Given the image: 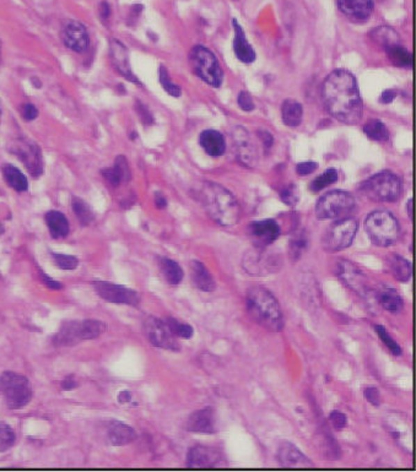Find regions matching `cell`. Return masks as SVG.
Segmentation results:
<instances>
[{
  "mask_svg": "<svg viewBox=\"0 0 416 472\" xmlns=\"http://www.w3.org/2000/svg\"><path fill=\"white\" fill-rule=\"evenodd\" d=\"M322 97L328 112L345 124H356L362 117V99L354 75L334 70L324 80Z\"/></svg>",
  "mask_w": 416,
  "mask_h": 472,
  "instance_id": "1",
  "label": "cell"
},
{
  "mask_svg": "<svg viewBox=\"0 0 416 472\" xmlns=\"http://www.w3.org/2000/svg\"><path fill=\"white\" fill-rule=\"evenodd\" d=\"M199 200L210 218L223 227H234L241 220L237 199L218 183L205 182L199 189Z\"/></svg>",
  "mask_w": 416,
  "mask_h": 472,
  "instance_id": "2",
  "label": "cell"
},
{
  "mask_svg": "<svg viewBox=\"0 0 416 472\" xmlns=\"http://www.w3.org/2000/svg\"><path fill=\"white\" fill-rule=\"evenodd\" d=\"M246 306L250 317L266 330L279 332L284 327L280 304L269 291L263 287H252L246 295Z\"/></svg>",
  "mask_w": 416,
  "mask_h": 472,
  "instance_id": "3",
  "label": "cell"
},
{
  "mask_svg": "<svg viewBox=\"0 0 416 472\" xmlns=\"http://www.w3.org/2000/svg\"><path fill=\"white\" fill-rule=\"evenodd\" d=\"M106 329V323L96 319L69 320L62 323V327L53 336V343L56 346H74L81 341L97 339Z\"/></svg>",
  "mask_w": 416,
  "mask_h": 472,
  "instance_id": "4",
  "label": "cell"
},
{
  "mask_svg": "<svg viewBox=\"0 0 416 472\" xmlns=\"http://www.w3.org/2000/svg\"><path fill=\"white\" fill-rule=\"evenodd\" d=\"M0 394L8 409L21 410L31 402L33 396L30 380L15 372H4L0 375Z\"/></svg>",
  "mask_w": 416,
  "mask_h": 472,
  "instance_id": "5",
  "label": "cell"
},
{
  "mask_svg": "<svg viewBox=\"0 0 416 472\" xmlns=\"http://www.w3.org/2000/svg\"><path fill=\"white\" fill-rule=\"evenodd\" d=\"M365 229L371 242L378 247H390L399 237V223L396 216L385 210L369 213L365 221Z\"/></svg>",
  "mask_w": 416,
  "mask_h": 472,
  "instance_id": "6",
  "label": "cell"
},
{
  "mask_svg": "<svg viewBox=\"0 0 416 472\" xmlns=\"http://www.w3.org/2000/svg\"><path fill=\"white\" fill-rule=\"evenodd\" d=\"M361 190L372 202H396L401 197V182L392 172H381L365 181Z\"/></svg>",
  "mask_w": 416,
  "mask_h": 472,
  "instance_id": "7",
  "label": "cell"
},
{
  "mask_svg": "<svg viewBox=\"0 0 416 472\" xmlns=\"http://www.w3.org/2000/svg\"><path fill=\"white\" fill-rule=\"evenodd\" d=\"M189 60L192 64L194 73L197 74L203 81L213 88L221 86L223 80H224V73L218 64V59L210 49L203 46L193 48L192 52L189 54Z\"/></svg>",
  "mask_w": 416,
  "mask_h": 472,
  "instance_id": "8",
  "label": "cell"
},
{
  "mask_svg": "<svg viewBox=\"0 0 416 472\" xmlns=\"http://www.w3.org/2000/svg\"><path fill=\"white\" fill-rule=\"evenodd\" d=\"M355 209V199L351 194L334 190L323 195L316 205V216L319 220H339L348 216Z\"/></svg>",
  "mask_w": 416,
  "mask_h": 472,
  "instance_id": "9",
  "label": "cell"
},
{
  "mask_svg": "<svg viewBox=\"0 0 416 472\" xmlns=\"http://www.w3.org/2000/svg\"><path fill=\"white\" fill-rule=\"evenodd\" d=\"M359 225L355 218H339L328 229L323 239V247L328 252H340L346 250L354 242Z\"/></svg>",
  "mask_w": 416,
  "mask_h": 472,
  "instance_id": "10",
  "label": "cell"
},
{
  "mask_svg": "<svg viewBox=\"0 0 416 472\" xmlns=\"http://www.w3.org/2000/svg\"><path fill=\"white\" fill-rule=\"evenodd\" d=\"M9 151L22 162V165L26 167L27 171L33 178H40L45 173V161L41 147L35 141L26 138H19L11 141Z\"/></svg>",
  "mask_w": 416,
  "mask_h": 472,
  "instance_id": "11",
  "label": "cell"
},
{
  "mask_svg": "<svg viewBox=\"0 0 416 472\" xmlns=\"http://www.w3.org/2000/svg\"><path fill=\"white\" fill-rule=\"evenodd\" d=\"M99 298L113 304L136 307L141 303V295L136 291L109 281L95 280L91 282Z\"/></svg>",
  "mask_w": 416,
  "mask_h": 472,
  "instance_id": "12",
  "label": "cell"
},
{
  "mask_svg": "<svg viewBox=\"0 0 416 472\" xmlns=\"http://www.w3.org/2000/svg\"><path fill=\"white\" fill-rule=\"evenodd\" d=\"M144 332L152 346L173 352L181 351V345L178 343L177 337L172 334L165 320L152 316L146 318L144 322Z\"/></svg>",
  "mask_w": 416,
  "mask_h": 472,
  "instance_id": "13",
  "label": "cell"
},
{
  "mask_svg": "<svg viewBox=\"0 0 416 472\" xmlns=\"http://www.w3.org/2000/svg\"><path fill=\"white\" fill-rule=\"evenodd\" d=\"M232 138L239 161L245 166L255 168L258 163V151L248 130L243 127H236L232 133Z\"/></svg>",
  "mask_w": 416,
  "mask_h": 472,
  "instance_id": "14",
  "label": "cell"
},
{
  "mask_svg": "<svg viewBox=\"0 0 416 472\" xmlns=\"http://www.w3.org/2000/svg\"><path fill=\"white\" fill-rule=\"evenodd\" d=\"M243 269L252 276H268L280 269V263L262 250H255L246 254Z\"/></svg>",
  "mask_w": 416,
  "mask_h": 472,
  "instance_id": "15",
  "label": "cell"
},
{
  "mask_svg": "<svg viewBox=\"0 0 416 472\" xmlns=\"http://www.w3.org/2000/svg\"><path fill=\"white\" fill-rule=\"evenodd\" d=\"M109 57L120 75L127 79L130 83L141 85L139 79L136 78V74L133 73V69L130 65L129 51L123 42H120L117 38H112L109 41Z\"/></svg>",
  "mask_w": 416,
  "mask_h": 472,
  "instance_id": "16",
  "label": "cell"
},
{
  "mask_svg": "<svg viewBox=\"0 0 416 472\" xmlns=\"http://www.w3.org/2000/svg\"><path fill=\"white\" fill-rule=\"evenodd\" d=\"M62 41L65 47L74 52H85L90 46L88 29L79 21H68L63 26Z\"/></svg>",
  "mask_w": 416,
  "mask_h": 472,
  "instance_id": "17",
  "label": "cell"
},
{
  "mask_svg": "<svg viewBox=\"0 0 416 472\" xmlns=\"http://www.w3.org/2000/svg\"><path fill=\"white\" fill-rule=\"evenodd\" d=\"M224 464V457L215 448L210 446H195L189 449L187 454L186 465L193 469H210V467L221 466Z\"/></svg>",
  "mask_w": 416,
  "mask_h": 472,
  "instance_id": "18",
  "label": "cell"
},
{
  "mask_svg": "<svg viewBox=\"0 0 416 472\" xmlns=\"http://www.w3.org/2000/svg\"><path fill=\"white\" fill-rule=\"evenodd\" d=\"M248 231L258 248H264L266 245L274 243L280 236V226L271 218L250 223Z\"/></svg>",
  "mask_w": 416,
  "mask_h": 472,
  "instance_id": "19",
  "label": "cell"
},
{
  "mask_svg": "<svg viewBox=\"0 0 416 472\" xmlns=\"http://www.w3.org/2000/svg\"><path fill=\"white\" fill-rule=\"evenodd\" d=\"M278 462L282 467H313V464L303 453L290 441H281L278 449Z\"/></svg>",
  "mask_w": 416,
  "mask_h": 472,
  "instance_id": "20",
  "label": "cell"
},
{
  "mask_svg": "<svg viewBox=\"0 0 416 472\" xmlns=\"http://www.w3.org/2000/svg\"><path fill=\"white\" fill-rule=\"evenodd\" d=\"M339 10L350 20L364 22L374 13V0H337Z\"/></svg>",
  "mask_w": 416,
  "mask_h": 472,
  "instance_id": "21",
  "label": "cell"
},
{
  "mask_svg": "<svg viewBox=\"0 0 416 472\" xmlns=\"http://www.w3.org/2000/svg\"><path fill=\"white\" fill-rule=\"evenodd\" d=\"M339 276L346 285L359 293L360 296H366L369 286H367V279L362 271H360L359 268H356L354 264L349 261H343L339 265Z\"/></svg>",
  "mask_w": 416,
  "mask_h": 472,
  "instance_id": "22",
  "label": "cell"
},
{
  "mask_svg": "<svg viewBox=\"0 0 416 472\" xmlns=\"http://www.w3.org/2000/svg\"><path fill=\"white\" fill-rule=\"evenodd\" d=\"M188 432L195 434H214L215 428V415L213 409L205 407L202 410L193 412L189 416L186 425Z\"/></svg>",
  "mask_w": 416,
  "mask_h": 472,
  "instance_id": "23",
  "label": "cell"
},
{
  "mask_svg": "<svg viewBox=\"0 0 416 472\" xmlns=\"http://www.w3.org/2000/svg\"><path fill=\"white\" fill-rule=\"evenodd\" d=\"M101 174L112 187H120L122 183L129 182L130 168L128 161L125 156H117L115 165L112 167H106L101 170Z\"/></svg>",
  "mask_w": 416,
  "mask_h": 472,
  "instance_id": "24",
  "label": "cell"
},
{
  "mask_svg": "<svg viewBox=\"0 0 416 472\" xmlns=\"http://www.w3.org/2000/svg\"><path fill=\"white\" fill-rule=\"evenodd\" d=\"M107 438L112 446H123L133 443L138 436L133 427L125 425L123 422L113 421L109 423L107 428Z\"/></svg>",
  "mask_w": 416,
  "mask_h": 472,
  "instance_id": "25",
  "label": "cell"
},
{
  "mask_svg": "<svg viewBox=\"0 0 416 472\" xmlns=\"http://www.w3.org/2000/svg\"><path fill=\"white\" fill-rule=\"evenodd\" d=\"M191 277L193 284L203 292H213L216 288V281L214 280L208 268L198 260L191 261Z\"/></svg>",
  "mask_w": 416,
  "mask_h": 472,
  "instance_id": "26",
  "label": "cell"
},
{
  "mask_svg": "<svg viewBox=\"0 0 416 472\" xmlns=\"http://www.w3.org/2000/svg\"><path fill=\"white\" fill-rule=\"evenodd\" d=\"M232 24H234V51L236 57L241 62L247 63V64L255 62V49L250 46V42L247 41L242 27L239 26L237 20L232 21Z\"/></svg>",
  "mask_w": 416,
  "mask_h": 472,
  "instance_id": "27",
  "label": "cell"
},
{
  "mask_svg": "<svg viewBox=\"0 0 416 472\" xmlns=\"http://www.w3.org/2000/svg\"><path fill=\"white\" fill-rule=\"evenodd\" d=\"M46 225L51 237L54 239L65 238L70 232V225L68 218L57 210H51L45 216Z\"/></svg>",
  "mask_w": 416,
  "mask_h": 472,
  "instance_id": "28",
  "label": "cell"
},
{
  "mask_svg": "<svg viewBox=\"0 0 416 472\" xmlns=\"http://www.w3.org/2000/svg\"><path fill=\"white\" fill-rule=\"evenodd\" d=\"M200 145L208 155L213 157L223 156L226 151V143L224 136L218 133V130H204L200 134Z\"/></svg>",
  "mask_w": 416,
  "mask_h": 472,
  "instance_id": "29",
  "label": "cell"
},
{
  "mask_svg": "<svg viewBox=\"0 0 416 472\" xmlns=\"http://www.w3.org/2000/svg\"><path fill=\"white\" fill-rule=\"evenodd\" d=\"M1 172H3L4 181L8 183V186L11 189H14L17 193L27 192V189H29V179H27V177L17 167L10 165V163H6L1 168Z\"/></svg>",
  "mask_w": 416,
  "mask_h": 472,
  "instance_id": "30",
  "label": "cell"
},
{
  "mask_svg": "<svg viewBox=\"0 0 416 472\" xmlns=\"http://www.w3.org/2000/svg\"><path fill=\"white\" fill-rule=\"evenodd\" d=\"M303 109L301 104L295 99H287L281 106V118L287 127H298L301 124Z\"/></svg>",
  "mask_w": 416,
  "mask_h": 472,
  "instance_id": "31",
  "label": "cell"
},
{
  "mask_svg": "<svg viewBox=\"0 0 416 472\" xmlns=\"http://www.w3.org/2000/svg\"><path fill=\"white\" fill-rule=\"evenodd\" d=\"M159 266L165 280L171 286H178L183 280V270L178 263L168 258H159Z\"/></svg>",
  "mask_w": 416,
  "mask_h": 472,
  "instance_id": "32",
  "label": "cell"
},
{
  "mask_svg": "<svg viewBox=\"0 0 416 472\" xmlns=\"http://www.w3.org/2000/svg\"><path fill=\"white\" fill-rule=\"evenodd\" d=\"M388 266H390L393 276L401 282L409 281L411 275H413V266H411L410 261H408L406 258H403L401 255H390V259H388Z\"/></svg>",
  "mask_w": 416,
  "mask_h": 472,
  "instance_id": "33",
  "label": "cell"
},
{
  "mask_svg": "<svg viewBox=\"0 0 416 472\" xmlns=\"http://www.w3.org/2000/svg\"><path fill=\"white\" fill-rule=\"evenodd\" d=\"M377 300H378L381 306L390 313L398 314L403 311V307H404L403 298L393 288H385V290L381 291L380 293L377 295Z\"/></svg>",
  "mask_w": 416,
  "mask_h": 472,
  "instance_id": "34",
  "label": "cell"
},
{
  "mask_svg": "<svg viewBox=\"0 0 416 472\" xmlns=\"http://www.w3.org/2000/svg\"><path fill=\"white\" fill-rule=\"evenodd\" d=\"M371 38L380 44L381 47L385 48V51L390 47H394L399 44V36L393 29L387 26H381L371 31Z\"/></svg>",
  "mask_w": 416,
  "mask_h": 472,
  "instance_id": "35",
  "label": "cell"
},
{
  "mask_svg": "<svg viewBox=\"0 0 416 472\" xmlns=\"http://www.w3.org/2000/svg\"><path fill=\"white\" fill-rule=\"evenodd\" d=\"M72 209H73L74 213H75V216L78 218L80 225L89 226L94 221L95 213L93 211V209L81 197H72Z\"/></svg>",
  "mask_w": 416,
  "mask_h": 472,
  "instance_id": "36",
  "label": "cell"
},
{
  "mask_svg": "<svg viewBox=\"0 0 416 472\" xmlns=\"http://www.w3.org/2000/svg\"><path fill=\"white\" fill-rule=\"evenodd\" d=\"M364 131L371 140L387 141L390 139L387 127L378 120H369L364 125Z\"/></svg>",
  "mask_w": 416,
  "mask_h": 472,
  "instance_id": "37",
  "label": "cell"
},
{
  "mask_svg": "<svg viewBox=\"0 0 416 472\" xmlns=\"http://www.w3.org/2000/svg\"><path fill=\"white\" fill-rule=\"evenodd\" d=\"M388 54L390 62L396 64L398 67H409L413 65V56L406 48L401 47L399 44L390 47L385 51Z\"/></svg>",
  "mask_w": 416,
  "mask_h": 472,
  "instance_id": "38",
  "label": "cell"
},
{
  "mask_svg": "<svg viewBox=\"0 0 416 472\" xmlns=\"http://www.w3.org/2000/svg\"><path fill=\"white\" fill-rule=\"evenodd\" d=\"M338 179V172L335 168H328L327 171L324 172L321 176H318L310 186L311 192L318 193L326 189V188L332 186L337 182Z\"/></svg>",
  "mask_w": 416,
  "mask_h": 472,
  "instance_id": "39",
  "label": "cell"
},
{
  "mask_svg": "<svg viewBox=\"0 0 416 472\" xmlns=\"http://www.w3.org/2000/svg\"><path fill=\"white\" fill-rule=\"evenodd\" d=\"M167 325L170 327L172 334L177 339H191L194 334V329L192 325H189L187 323L179 322L176 318L168 317L165 319Z\"/></svg>",
  "mask_w": 416,
  "mask_h": 472,
  "instance_id": "40",
  "label": "cell"
},
{
  "mask_svg": "<svg viewBox=\"0 0 416 472\" xmlns=\"http://www.w3.org/2000/svg\"><path fill=\"white\" fill-rule=\"evenodd\" d=\"M16 441L14 428L8 423L0 422V453H6L11 449Z\"/></svg>",
  "mask_w": 416,
  "mask_h": 472,
  "instance_id": "41",
  "label": "cell"
},
{
  "mask_svg": "<svg viewBox=\"0 0 416 472\" xmlns=\"http://www.w3.org/2000/svg\"><path fill=\"white\" fill-rule=\"evenodd\" d=\"M375 329L377 335L381 339V341L385 343V348H388L394 356H401L403 350L399 346V343H397L396 340L390 336V332H387V329L383 325H376Z\"/></svg>",
  "mask_w": 416,
  "mask_h": 472,
  "instance_id": "42",
  "label": "cell"
},
{
  "mask_svg": "<svg viewBox=\"0 0 416 472\" xmlns=\"http://www.w3.org/2000/svg\"><path fill=\"white\" fill-rule=\"evenodd\" d=\"M159 79H160V83H161L162 88L166 91L167 94L171 95L173 97H179L181 96L182 90H181L178 85L172 83L168 72H167L166 67H163V65H161L160 70H159Z\"/></svg>",
  "mask_w": 416,
  "mask_h": 472,
  "instance_id": "43",
  "label": "cell"
},
{
  "mask_svg": "<svg viewBox=\"0 0 416 472\" xmlns=\"http://www.w3.org/2000/svg\"><path fill=\"white\" fill-rule=\"evenodd\" d=\"M53 263L56 264L58 269L61 270H75L79 266V259L74 255L59 254V253H52Z\"/></svg>",
  "mask_w": 416,
  "mask_h": 472,
  "instance_id": "44",
  "label": "cell"
},
{
  "mask_svg": "<svg viewBox=\"0 0 416 472\" xmlns=\"http://www.w3.org/2000/svg\"><path fill=\"white\" fill-rule=\"evenodd\" d=\"M306 248H307V239L305 236L300 234L292 239L290 243V254L294 259H298Z\"/></svg>",
  "mask_w": 416,
  "mask_h": 472,
  "instance_id": "45",
  "label": "cell"
},
{
  "mask_svg": "<svg viewBox=\"0 0 416 472\" xmlns=\"http://www.w3.org/2000/svg\"><path fill=\"white\" fill-rule=\"evenodd\" d=\"M280 197L289 206H295L298 202V190L296 186L290 184L289 187L284 188L280 192Z\"/></svg>",
  "mask_w": 416,
  "mask_h": 472,
  "instance_id": "46",
  "label": "cell"
},
{
  "mask_svg": "<svg viewBox=\"0 0 416 472\" xmlns=\"http://www.w3.org/2000/svg\"><path fill=\"white\" fill-rule=\"evenodd\" d=\"M329 420L335 430H343L348 425V417L340 411H332L329 415Z\"/></svg>",
  "mask_w": 416,
  "mask_h": 472,
  "instance_id": "47",
  "label": "cell"
},
{
  "mask_svg": "<svg viewBox=\"0 0 416 472\" xmlns=\"http://www.w3.org/2000/svg\"><path fill=\"white\" fill-rule=\"evenodd\" d=\"M237 102H239V106L241 109H243L246 112H252L255 109V102H253V99L247 91H241L239 95V99H237Z\"/></svg>",
  "mask_w": 416,
  "mask_h": 472,
  "instance_id": "48",
  "label": "cell"
},
{
  "mask_svg": "<svg viewBox=\"0 0 416 472\" xmlns=\"http://www.w3.org/2000/svg\"><path fill=\"white\" fill-rule=\"evenodd\" d=\"M21 117H22V120H26V122H32V120H36L37 117H38V109H37L35 104H22V107H21Z\"/></svg>",
  "mask_w": 416,
  "mask_h": 472,
  "instance_id": "49",
  "label": "cell"
},
{
  "mask_svg": "<svg viewBox=\"0 0 416 472\" xmlns=\"http://www.w3.org/2000/svg\"><path fill=\"white\" fill-rule=\"evenodd\" d=\"M136 112L141 117V122L145 125H150L154 123V118L151 115L150 111L147 109L145 104H141V101H138L136 104Z\"/></svg>",
  "mask_w": 416,
  "mask_h": 472,
  "instance_id": "50",
  "label": "cell"
},
{
  "mask_svg": "<svg viewBox=\"0 0 416 472\" xmlns=\"http://www.w3.org/2000/svg\"><path fill=\"white\" fill-rule=\"evenodd\" d=\"M365 398L369 401V404L374 406H380L381 404V394L380 390L377 388H366L364 391Z\"/></svg>",
  "mask_w": 416,
  "mask_h": 472,
  "instance_id": "51",
  "label": "cell"
},
{
  "mask_svg": "<svg viewBox=\"0 0 416 472\" xmlns=\"http://www.w3.org/2000/svg\"><path fill=\"white\" fill-rule=\"evenodd\" d=\"M40 277H41L43 285L46 286V287H48L49 290H62L63 285L61 284V282H59V281L54 280V279H52V277H49V276H48L46 272H43V271H41V270H40Z\"/></svg>",
  "mask_w": 416,
  "mask_h": 472,
  "instance_id": "52",
  "label": "cell"
},
{
  "mask_svg": "<svg viewBox=\"0 0 416 472\" xmlns=\"http://www.w3.org/2000/svg\"><path fill=\"white\" fill-rule=\"evenodd\" d=\"M318 168V165L316 162H302L297 165L296 171L300 176H308Z\"/></svg>",
  "mask_w": 416,
  "mask_h": 472,
  "instance_id": "53",
  "label": "cell"
},
{
  "mask_svg": "<svg viewBox=\"0 0 416 472\" xmlns=\"http://www.w3.org/2000/svg\"><path fill=\"white\" fill-rule=\"evenodd\" d=\"M78 382L74 375H68L67 378L62 382V389L65 391H70V390L77 389L78 388Z\"/></svg>",
  "mask_w": 416,
  "mask_h": 472,
  "instance_id": "54",
  "label": "cell"
},
{
  "mask_svg": "<svg viewBox=\"0 0 416 472\" xmlns=\"http://www.w3.org/2000/svg\"><path fill=\"white\" fill-rule=\"evenodd\" d=\"M99 17H101V21H104V24L109 20V16H111V6H109L107 1H102L99 4Z\"/></svg>",
  "mask_w": 416,
  "mask_h": 472,
  "instance_id": "55",
  "label": "cell"
},
{
  "mask_svg": "<svg viewBox=\"0 0 416 472\" xmlns=\"http://www.w3.org/2000/svg\"><path fill=\"white\" fill-rule=\"evenodd\" d=\"M397 97L396 90H385L383 94L381 95V104H388L393 102Z\"/></svg>",
  "mask_w": 416,
  "mask_h": 472,
  "instance_id": "56",
  "label": "cell"
},
{
  "mask_svg": "<svg viewBox=\"0 0 416 472\" xmlns=\"http://www.w3.org/2000/svg\"><path fill=\"white\" fill-rule=\"evenodd\" d=\"M258 135L260 136V139H262V141L264 143V145L268 147V149H271V145H273V141H274V139H273V136H271L268 131H264V130H262V131H259L258 133Z\"/></svg>",
  "mask_w": 416,
  "mask_h": 472,
  "instance_id": "57",
  "label": "cell"
},
{
  "mask_svg": "<svg viewBox=\"0 0 416 472\" xmlns=\"http://www.w3.org/2000/svg\"><path fill=\"white\" fill-rule=\"evenodd\" d=\"M131 393L130 391H127V390H123V391H120V394H118V396H117V400H118V402L122 405H125L128 404V402H131Z\"/></svg>",
  "mask_w": 416,
  "mask_h": 472,
  "instance_id": "58",
  "label": "cell"
},
{
  "mask_svg": "<svg viewBox=\"0 0 416 472\" xmlns=\"http://www.w3.org/2000/svg\"><path fill=\"white\" fill-rule=\"evenodd\" d=\"M155 205L157 209H165L167 206L166 197L162 195L161 193L155 194Z\"/></svg>",
  "mask_w": 416,
  "mask_h": 472,
  "instance_id": "59",
  "label": "cell"
},
{
  "mask_svg": "<svg viewBox=\"0 0 416 472\" xmlns=\"http://www.w3.org/2000/svg\"><path fill=\"white\" fill-rule=\"evenodd\" d=\"M406 211H408V216L409 218H413V199H409V202L406 204Z\"/></svg>",
  "mask_w": 416,
  "mask_h": 472,
  "instance_id": "60",
  "label": "cell"
},
{
  "mask_svg": "<svg viewBox=\"0 0 416 472\" xmlns=\"http://www.w3.org/2000/svg\"><path fill=\"white\" fill-rule=\"evenodd\" d=\"M4 231H6V229H4V226H3V225H1V222H0V236L4 234Z\"/></svg>",
  "mask_w": 416,
  "mask_h": 472,
  "instance_id": "61",
  "label": "cell"
},
{
  "mask_svg": "<svg viewBox=\"0 0 416 472\" xmlns=\"http://www.w3.org/2000/svg\"><path fill=\"white\" fill-rule=\"evenodd\" d=\"M1 115H3V104L0 101V118H1Z\"/></svg>",
  "mask_w": 416,
  "mask_h": 472,
  "instance_id": "62",
  "label": "cell"
},
{
  "mask_svg": "<svg viewBox=\"0 0 416 472\" xmlns=\"http://www.w3.org/2000/svg\"><path fill=\"white\" fill-rule=\"evenodd\" d=\"M0 60H1V43H0Z\"/></svg>",
  "mask_w": 416,
  "mask_h": 472,
  "instance_id": "63",
  "label": "cell"
}]
</instances>
